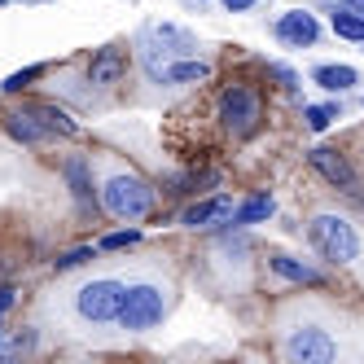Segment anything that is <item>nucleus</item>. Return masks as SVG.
<instances>
[{"label":"nucleus","mask_w":364,"mask_h":364,"mask_svg":"<svg viewBox=\"0 0 364 364\" xmlns=\"http://www.w3.org/2000/svg\"><path fill=\"white\" fill-rule=\"evenodd\" d=\"M5 127H9V136H14V141H22V145H40V141L48 136L31 110H14V114H5Z\"/></svg>","instance_id":"9d476101"},{"label":"nucleus","mask_w":364,"mask_h":364,"mask_svg":"<svg viewBox=\"0 0 364 364\" xmlns=\"http://www.w3.org/2000/svg\"><path fill=\"white\" fill-rule=\"evenodd\" d=\"M123 294H127V285H119V281H92V285H84V290L75 294V311H80L88 325L119 321Z\"/></svg>","instance_id":"39448f33"},{"label":"nucleus","mask_w":364,"mask_h":364,"mask_svg":"<svg viewBox=\"0 0 364 364\" xmlns=\"http://www.w3.org/2000/svg\"><path fill=\"white\" fill-rule=\"evenodd\" d=\"M0 5H9V0H0Z\"/></svg>","instance_id":"bb28decb"},{"label":"nucleus","mask_w":364,"mask_h":364,"mask_svg":"<svg viewBox=\"0 0 364 364\" xmlns=\"http://www.w3.org/2000/svg\"><path fill=\"white\" fill-rule=\"evenodd\" d=\"M9 303H14V290H0V311H9Z\"/></svg>","instance_id":"a878e982"},{"label":"nucleus","mask_w":364,"mask_h":364,"mask_svg":"<svg viewBox=\"0 0 364 364\" xmlns=\"http://www.w3.org/2000/svg\"><path fill=\"white\" fill-rule=\"evenodd\" d=\"M62 171H66V180H70L75 198H80V202L88 206V202H92V176H88V159H80V154H75V159H66V163H62Z\"/></svg>","instance_id":"2eb2a0df"},{"label":"nucleus","mask_w":364,"mask_h":364,"mask_svg":"<svg viewBox=\"0 0 364 364\" xmlns=\"http://www.w3.org/2000/svg\"><path fill=\"white\" fill-rule=\"evenodd\" d=\"M40 75H44V66H27V70L9 75V80H5V92H22V88H27L31 80H40Z\"/></svg>","instance_id":"4be33fe9"},{"label":"nucleus","mask_w":364,"mask_h":364,"mask_svg":"<svg viewBox=\"0 0 364 364\" xmlns=\"http://www.w3.org/2000/svg\"><path fill=\"white\" fill-rule=\"evenodd\" d=\"M338 9H351V14H364V0H338Z\"/></svg>","instance_id":"393cba45"},{"label":"nucleus","mask_w":364,"mask_h":364,"mask_svg":"<svg viewBox=\"0 0 364 364\" xmlns=\"http://www.w3.org/2000/svg\"><path fill=\"white\" fill-rule=\"evenodd\" d=\"M259 119H264V101H259L255 88H246V84L224 88V97H220V123L228 127L232 136H250L255 127H259Z\"/></svg>","instance_id":"20e7f679"},{"label":"nucleus","mask_w":364,"mask_h":364,"mask_svg":"<svg viewBox=\"0 0 364 364\" xmlns=\"http://www.w3.org/2000/svg\"><path fill=\"white\" fill-rule=\"evenodd\" d=\"M101 206H106V215H114V220H145L154 211V189L141 176L119 171L101 185Z\"/></svg>","instance_id":"f257e3e1"},{"label":"nucleus","mask_w":364,"mask_h":364,"mask_svg":"<svg viewBox=\"0 0 364 364\" xmlns=\"http://www.w3.org/2000/svg\"><path fill=\"white\" fill-rule=\"evenodd\" d=\"M333 119H338V106H307V127L311 132H325Z\"/></svg>","instance_id":"aec40b11"},{"label":"nucleus","mask_w":364,"mask_h":364,"mask_svg":"<svg viewBox=\"0 0 364 364\" xmlns=\"http://www.w3.org/2000/svg\"><path fill=\"white\" fill-rule=\"evenodd\" d=\"M285 355L299 360V364H329L338 355V343L321 325H299L290 338H285Z\"/></svg>","instance_id":"423d86ee"},{"label":"nucleus","mask_w":364,"mask_h":364,"mask_svg":"<svg viewBox=\"0 0 364 364\" xmlns=\"http://www.w3.org/2000/svg\"><path fill=\"white\" fill-rule=\"evenodd\" d=\"M224 9H232V14H246V9H255V0H224Z\"/></svg>","instance_id":"b1692460"},{"label":"nucleus","mask_w":364,"mask_h":364,"mask_svg":"<svg viewBox=\"0 0 364 364\" xmlns=\"http://www.w3.org/2000/svg\"><path fill=\"white\" fill-rule=\"evenodd\" d=\"M88 259H92V246H80V250H70V255H62V259H58V268L66 272V268H80V264H88Z\"/></svg>","instance_id":"5701e85b"},{"label":"nucleus","mask_w":364,"mask_h":364,"mask_svg":"<svg viewBox=\"0 0 364 364\" xmlns=\"http://www.w3.org/2000/svg\"><path fill=\"white\" fill-rule=\"evenodd\" d=\"M268 264H272V272H277V277H285V281L321 285V272H316V268H307V264H299V259H290V255H272Z\"/></svg>","instance_id":"4468645a"},{"label":"nucleus","mask_w":364,"mask_h":364,"mask_svg":"<svg viewBox=\"0 0 364 364\" xmlns=\"http://www.w3.org/2000/svg\"><path fill=\"white\" fill-rule=\"evenodd\" d=\"M232 211V198H211V202H193L189 211H185V224L189 228H202V224H215Z\"/></svg>","instance_id":"ddd939ff"},{"label":"nucleus","mask_w":364,"mask_h":364,"mask_svg":"<svg viewBox=\"0 0 364 364\" xmlns=\"http://www.w3.org/2000/svg\"><path fill=\"white\" fill-rule=\"evenodd\" d=\"M307 237L329 264H351V259L360 255V237H355V228L343 215H316L307 224Z\"/></svg>","instance_id":"f03ea898"},{"label":"nucleus","mask_w":364,"mask_h":364,"mask_svg":"<svg viewBox=\"0 0 364 364\" xmlns=\"http://www.w3.org/2000/svg\"><path fill=\"white\" fill-rule=\"evenodd\" d=\"M333 31L343 36V40H355V44H364V14L338 9V14H333Z\"/></svg>","instance_id":"6ab92c4d"},{"label":"nucleus","mask_w":364,"mask_h":364,"mask_svg":"<svg viewBox=\"0 0 364 364\" xmlns=\"http://www.w3.org/2000/svg\"><path fill=\"white\" fill-rule=\"evenodd\" d=\"M167 311V294L159 290V285H132V290L123 294V311H119V325L127 333H145L163 321Z\"/></svg>","instance_id":"7ed1b4c3"},{"label":"nucleus","mask_w":364,"mask_h":364,"mask_svg":"<svg viewBox=\"0 0 364 364\" xmlns=\"http://www.w3.org/2000/svg\"><path fill=\"white\" fill-rule=\"evenodd\" d=\"M311 80H316L321 88H329V92H347L351 84H360V75L351 66H316V70H311Z\"/></svg>","instance_id":"dca6fc26"},{"label":"nucleus","mask_w":364,"mask_h":364,"mask_svg":"<svg viewBox=\"0 0 364 364\" xmlns=\"http://www.w3.org/2000/svg\"><path fill=\"white\" fill-rule=\"evenodd\" d=\"M206 75H211V66L198 62V58H189V62L167 66V70H163V80H167V84H193V80H206Z\"/></svg>","instance_id":"a211bd4d"},{"label":"nucleus","mask_w":364,"mask_h":364,"mask_svg":"<svg viewBox=\"0 0 364 364\" xmlns=\"http://www.w3.org/2000/svg\"><path fill=\"white\" fill-rule=\"evenodd\" d=\"M136 242H141V232L123 228V232H106V237H101V250H123V246H136Z\"/></svg>","instance_id":"412c9836"},{"label":"nucleus","mask_w":364,"mask_h":364,"mask_svg":"<svg viewBox=\"0 0 364 364\" xmlns=\"http://www.w3.org/2000/svg\"><path fill=\"white\" fill-rule=\"evenodd\" d=\"M27 110H31V114L40 119V127H44L48 136H53V132H58V136H75V119H70L66 110L48 106V101H40V106H27Z\"/></svg>","instance_id":"f8f14e48"},{"label":"nucleus","mask_w":364,"mask_h":364,"mask_svg":"<svg viewBox=\"0 0 364 364\" xmlns=\"http://www.w3.org/2000/svg\"><path fill=\"white\" fill-rule=\"evenodd\" d=\"M311 159V167H316L333 189H347V193H360V176H355V167L347 163V154H338V149H329V145H316L307 154Z\"/></svg>","instance_id":"0eeeda50"},{"label":"nucleus","mask_w":364,"mask_h":364,"mask_svg":"<svg viewBox=\"0 0 364 364\" xmlns=\"http://www.w3.org/2000/svg\"><path fill=\"white\" fill-rule=\"evenodd\" d=\"M277 36L285 40V44H294V48H311L321 40V27H316V18L311 14H303V9H290V14H281V22H277Z\"/></svg>","instance_id":"1a4fd4ad"},{"label":"nucleus","mask_w":364,"mask_h":364,"mask_svg":"<svg viewBox=\"0 0 364 364\" xmlns=\"http://www.w3.org/2000/svg\"><path fill=\"white\" fill-rule=\"evenodd\" d=\"M123 70H127V53L119 44H106V48H97V53L88 58V84L110 88V84L123 80Z\"/></svg>","instance_id":"6e6552de"},{"label":"nucleus","mask_w":364,"mask_h":364,"mask_svg":"<svg viewBox=\"0 0 364 364\" xmlns=\"http://www.w3.org/2000/svg\"><path fill=\"white\" fill-rule=\"evenodd\" d=\"M149 36L159 40V44H171V53H198V40L189 31H180V27H149Z\"/></svg>","instance_id":"f3484780"},{"label":"nucleus","mask_w":364,"mask_h":364,"mask_svg":"<svg viewBox=\"0 0 364 364\" xmlns=\"http://www.w3.org/2000/svg\"><path fill=\"white\" fill-rule=\"evenodd\" d=\"M272 211H277L272 193H250V198L237 206V211H232V224H237V228H246V224H264Z\"/></svg>","instance_id":"9b49d317"}]
</instances>
